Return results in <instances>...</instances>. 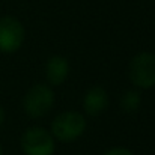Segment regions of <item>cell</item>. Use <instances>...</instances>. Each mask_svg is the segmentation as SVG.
<instances>
[{"label":"cell","mask_w":155,"mask_h":155,"mask_svg":"<svg viewBox=\"0 0 155 155\" xmlns=\"http://www.w3.org/2000/svg\"><path fill=\"white\" fill-rule=\"evenodd\" d=\"M26 29L23 23L14 15L0 17V53L12 54L17 53L24 44Z\"/></svg>","instance_id":"cell-5"},{"label":"cell","mask_w":155,"mask_h":155,"mask_svg":"<svg viewBox=\"0 0 155 155\" xmlns=\"http://www.w3.org/2000/svg\"><path fill=\"white\" fill-rule=\"evenodd\" d=\"M128 78L133 87L148 91L155 87V53L139 51L128 65Z\"/></svg>","instance_id":"cell-2"},{"label":"cell","mask_w":155,"mask_h":155,"mask_svg":"<svg viewBox=\"0 0 155 155\" xmlns=\"http://www.w3.org/2000/svg\"><path fill=\"white\" fill-rule=\"evenodd\" d=\"M103 155H136L131 149L124 148V146H113L110 149H107Z\"/></svg>","instance_id":"cell-9"},{"label":"cell","mask_w":155,"mask_h":155,"mask_svg":"<svg viewBox=\"0 0 155 155\" xmlns=\"http://www.w3.org/2000/svg\"><path fill=\"white\" fill-rule=\"evenodd\" d=\"M56 95L51 86L45 83L33 84L23 98V110L30 119H41L51 111Z\"/></svg>","instance_id":"cell-3"},{"label":"cell","mask_w":155,"mask_h":155,"mask_svg":"<svg viewBox=\"0 0 155 155\" xmlns=\"http://www.w3.org/2000/svg\"><path fill=\"white\" fill-rule=\"evenodd\" d=\"M69 62L62 54H53L45 63V80L51 87L62 86L69 77Z\"/></svg>","instance_id":"cell-7"},{"label":"cell","mask_w":155,"mask_h":155,"mask_svg":"<svg viewBox=\"0 0 155 155\" xmlns=\"http://www.w3.org/2000/svg\"><path fill=\"white\" fill-rule=\"evenodd\" d=\"M110 105V98L103 86H92L83 97V110L89 117H98Z\"/></svg>","instance_id":"cell-6"},{"label":"cell","mask_w":155,"mask_h":155,"mask_svg":"<svg viewBox=\"0 0 155 155\" xmlns=\"http://www.w3.org/2000/svg\"><path fill=\"white\" fill-rule=\"evenodd\" d=\"M20 148L24 155H54L56 140L50 130L44 127H29L21 134Z\"/></svg>","instance_id":"cell-4"},{"label":"cell","mask_w":155,"mask_h":155,"mask_svg":"<svg viewBox=\"0 0 155 155\" xmlns=\"http://www.w3.org/2000/svg\"><path fill=\"white\" fill-rule=\"evenodd\" d=\"M0 155H3V148H2V145H0Z\"/></svg>","instance_id":"cell-11"},{"label":"cell","mask_w":155,"mask_h":155,"mask_svg":"<svg viewBox=\"0 0 155 155\" xmlns=\"http://www.w3.org/2000/svg\"><path fill=\"white\" fill-rule=\"evenodd\" d=\"M142 105V91L133 87V89H127L119 101V107L125 114H133L136 113Z\"/></svg>","instance_id":"cell-8"},{"label":"cell","mask_w":155,"mask_h":155,"mask_svg":"<svg viewBox=\"0 0 155 155\" xmlns=\"http://www.w3.org/2000/svg\"><path fill=\"white\" fill-rule=\"evenodd\" d=\"M5 119H6V111H5V107L0 104V128L3 127V124H5Z\"/></svg>","instance_id":"cell-10"},{"label":"cell","mask_w":155,"mask_h":155,"mask_svg":"<svg viewBox=\"0 0 155 155\" xmlns=\"http://www.w3.org/2000/svg\"><path fill=\"white\" fill-rule=\"evenodd\" d=\"M86 128L87 120L83 113L77 110H66L56 114L50 125V133L57 142L72 143L84 134Z\"/></svg>","instance_id":"cell-1"}]
</instances>
